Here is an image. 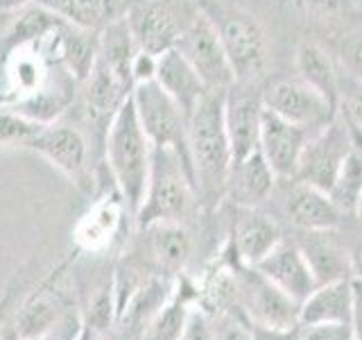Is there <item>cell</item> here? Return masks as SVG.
I'll list each match as a JSON object with an SVG mask.
<instances>
[{"mask_svg":"<svg viewBox=\"0 0 362 340\" xmlns=\"http://www.w3.org/2000/svg\"><path fill=\"white\" fill-rule=\"evenodd\" d=\"M0 340H23V338L18 336V332L14 327H5L3 334H0Z\"/></svg>","mask_w":362,"mask_h":340,"instance_id":"cell-42","label":"cell"},{"mask_svg":"<svg viewBox=\"0 0 362 340\" xmlns=\"http://www.w3.org/2000/svg\"><path fill=\"white\" fill-rule=\"evenodd\" d=\"M43 128V123H37L21 111L3 107L0 109V145L5 147H23L25 150L28 141Z\"/></svg>","mask_w":362,"mask_h":340,"instance_id":"cell-31","label":"cell"},{"mask_svg":"<svg viewBox=\"0 0 362 340\" xmlns=\"http://www.w3.org/2000/svg\"><path fill=\"white\" fill-rule=\"evenodd\" d=\"M263 105L288 123L305 128L310 134L320 132L339 116V109L322 98L301 79H279L263 91Z\"/></svg>","mask_w":362,"mask_h":340,"instance_id":"cell-8","label":"cell"},{"mask_svg":"<svg viewBox=\"0 0 362 340\" xmlns=\"http://www.w3.org/2000/svg\"><path fill=\"white\" fill-rule=\"evenodd\" d=\"M354 3H362V0H354Z\"/></svg>","mask_w":362,"mask_h":340,"instance_id":"cell-46","label":"cell"},{"mask_svg":"<svg viewBox=\"0 0 362 340\" xmlns=\"http://www.w3.org/2000/svg\"><path fill=\"white\" fill-rule=\"evenodd\" d=\"M156 82L177 102L179 109L184 111L186 120L192 113V109L199 105V100L209 94V89L204 86L199 75L192 71V66L175 48L158 55Z\"/></svg>","mask_w":362,"mask_h":340,"instance_id":"cell-23","label":"cell"},{"mask_svg":"<svg viewBox=\"0 0 362 340\" xmlns=\"http://www.w3.org/2000/svg\"><path fill=\"white\" fill-rule=\"evenodd\" d=\"M195 11L197 9L179 0H143V3L129 5L124 18L136 45L158 57L175 48Z\"/></svg>","mask_w":362,"mask_h":340,"instance_id":"cell-6","label":"cell"},{"mask_svg":"<svg viewBox=\"0 0 362 340\" xmlns=\"http://www.w3.org/2000/svg\"><path fill=\"white\" fill-rule=\"evenodd\" d=\"M356 218L362 222V193H360V198H358V204H356V211H354Z\"/></svg>","mask_w":362,"mask_h":340,"instance_id":"cell-45","label":"cell"},{"mask_svg":"<svg viewBox=\"0 0 362 340\" xmlns=\"http://www.w3.org/2000/svg\"><path fill=\"white\" fill-rule=\"evenodd\" d=\"M360 193H362V150L360 147H354V150L349 152V157L344 159L342 168H339L328 196L337 204L339 211L344 215H351L356 211Z\"/></svg>","mask_w":362,"mask_h":340,"instance_id":"cell-30","label":"cell"},{"mask_svg":"<svg viewBox=\"0 0 362 340\" xmlns=\"http://www.w3.org/2000/svg\"><path fill=\"white\" fill-rule=\"evenodd\" d=\"M37 3L52 9L71 26L93 34H100L109 23L122 18L129 9L127 0H37Z\"/></svg>","mask_w":362,"mask_h":340,"instance_id":"cell-26","label":"cell"},{"mask_svg":"<svg viewBox=\"0 0 362 340\" xmlns=\"http://www.w3.org/2000/svg\"><path fill=\"white\" fill-rule=\"evenodd\" d=\"M354 147L356 145L351 141L349 123H342L337 116L308 139L294 179L305 181V184H313L328 193L339 168L344 164V159Z\"/></svg>","mask_w":362,"mask_h":340,"instance_id":"cell-9","label":"cell"},{"mask_svg":"<svg viewBox=\"0 0 362 340\" xmlns=\"http://www.w3.org/2000/svg\"><path fill=\"white\" fill-rule=\"evenodd\" d=\"M269 283H274L290 300L297 304L305 302V298L317 288L313 270L305 261L297 241H283L272 252L254 266Z\"/></svg>","mask_w":362,"mask_h":340,"instance_id":"cell-14","label":"cell"},{"mask_svg":"<svg viewBox=\"0 0 362 340\" xmlns=\"http://www.w3.org/2000/svg\"><path fill=\"white\" fill-rule=\"evenodd\" d=\"M86 86V107L90 118L95 120H107L116 116V111L122 107V102L132 96V86L111 71V68L100 60H95L93 71H90L88 79L84 82Z\"/></svg>","mask_w":362,"mask_h":340,"instance_id":"cell-27","label":"cell"},{"mask_svg":"<svg viewBox=\"0 0 362 340\" xmlns=\"http://www.w3.org/2000/svg\"><path fill=\"white\" fill-rule=\"evenodd\" d=\"M292 186L283 198V213L301 232H333L339 230L344 213L337 209L326 191L299 179H290Z\"/></svg>","mask_w":362,"mask_h":340,"instance_id":"cell-15","label":"cell"},{"mask_svg":"<svg viewBox=\"0 0 362 340\" xmlns=\"http://www.w3.org/2000/svg\"><path fill=\"white\" fill-rule=\"evenodd\" d=\"M147 261L165 275H179L192 256V234L181 222H152L141 230Z\"/></svg>","mask_w":362,"mask_h":340,"instance_id":"cell-19","label":"cell"},{"mask_svg":"<svg viewBox=\"0 0 362 340\" xmlns=\"http://www.w3.org/2000/svg\"><path fill=\"white\" fill-rule=\"evenodd\" d=\"M50 64L37 45L23 43L11 45L7 62H5V77H7V105L25 100L34 94H39L48 86Z\"/></svg>","mask_w":362,"mask_h":340,"instance_id":"cell-21","label":"cell"},{"mask_svg":"<svg viewBox=\"0 0 362 340\" xmlns=\"http://www.w3.org/2000/svg\"><path fill=\"white\" fill-rule=\"evenodd\" d=\"M25 150L41 154L62 175H66L75 186L86 188L90 179L88 168V143L84 134L73 125L50 123L32 136Z\"/></svg>","mask_w":362,"mask_h":340,"instance_id":"cell-11","label":"cell"},{"mask_svg":"<svg viewBox=\"0 0 362 340\" xmlns=\"http://www.w3.org/2000/svg\"><path fill=\"white\" fill-rule=\"evenodd\" d=\"M215 21V18H213ZM235 84H252L267 68V34L263 26L245 11H229L215 21Z\"/></svg>","mask_w":362,"mask_h":340,"instance_id":"cell-7","label":"cell"},{"mask_svg":"<svg viewBox=\"0 0 362 340\" xmlns=\"http://www.w3.org/2000/svg\"><path fill=\"white\" fill-rule=\"evenodd\" d=\"M342 60L346 71L351 73V77L362 82V30H358L356 34H351L344 43L342 50Z\"/></svg>","mask_w":362,"mask_h":340,"instance_id":"cell-37","label":"cell"},{"mask_svg":"<svg viewBox=\"0 0 362 340\" xmlns=\"http://www.w3.org/2000/svg\"><path fill=\"white\" fill-rule=\"evenodd\" d=\"M310 136L313 134L305 128H299V125L288 123L286 118L272 113L269 109H263L258 147L267 159L269 168L274 170L276 179L297 177L305 143H308Z\"/></svg>","mask_w":362,"mask_h":340,"instance_id":"cell-13","label":"cell"},{"mask_svg":"<svg viewBox=\"0 0 362 340\" xmlns=\"http://www.w3.org/2000/svg\"><path fill=\"white\" fill-rule=\"evenodd\" d=\"M124 215H129V211L124 207V200L118 188L93 202L90 209L75 225V249L88 254L107 252L113 241H116V236L120 234Z\"/></svg>","mask_w":362,"mask_h":340,"instance_id":"cell-16","label":"cell"},{"mask_svg":"<svg viewBox=\"0 0 362 340\" xmlns=\"http://www.w3.org/2000/svg\"><path fill=\"white\" fill-rule=\"evenodd\" d=\"M105 150L111 177L124 200V207L134 218L145 200L147 184H150L154 147L139 120L132 96L122 102V107L109 123Z\"/></svg>","mask_w":362,"mask_h":340,"instance_id":"cell-2","label":"cell"},{"mask_svg":"<svg viewBox=\"0 0 362 340\" xmlns=\"http://www.w3.org/2000/svg\"><path fill=\"white\" fill-rule=\"evenodd\" d=\"M294 340H356L354 327L346 322H322V324H299Z\"/></svg>","mask_w":362,"mask_h":340,"instance_id":"cell-33","label":"cell"},{"mask_svg":"<svg viewBox=\"0 0 362 340\" xmlns=\"http://www.w3.org/2000/svg\"><path fill=\"white\" fill-rule=\"evenodd\" d=\"M179 340H211V329L199 313H188V322Z\"/></svg>","mask_w":362,"mask_h":340,"instance_id":"cell-38","label":"cell"},{"mask_svg":"<svg viewBox=\"0 0 362 340\" xmlns=\"http://www.w3.org/2000/svg\"><path fill=\"white\" fill-rule=\"evenodd\" d=\"M32 3H37V0H0V11H21Z\"/></svg>","mask_w":362,"mask_h":340,"instance_id":"cell-41","label":"cell"},{"mask_svg":"<svg viewBox=\"0 0 362 340\" xmlns=\"http://www.w3.org/2000/svg\"><path fill=\"white\" fill-rule=\"evenodd\" d=\"M77 249L75 254H71L66 261H62L48 277L43 279L41 286L34 290L25 304L21 306V311L16 315V324L14 329L23 340H34L41 338L45 334H50L52 329L59 324L62 313H64V283L68 277V270L75 264L77 259Z\"/></svg>","mask_w":362,"mask_h":340,"instance_id":"cell-12","label":"cell"},{"mask_svg":"<svg viewBox=\"0 0 362 340\" xmlns=\"http://www.w3.org/2000/svg\"><path fill=\"white\" fill-rule=\"evenodd\" d=\"M66 23L62 16H57L52 9H48L45 5L37 3V5H28L18 11V16L14 18V23L9 26L7 34H5V41L11 48V45H23V43H30V45H39L45 37Z\"/></svg>","mask_w":362,"mask_h":340,"instance_id":"cell-28","label":"cell"},{"mask_svg":"<svg viewBox=\"0 0 362 340\" xmlns=\"http://www.w3.org/2000/svg\"><path fill=\"white\" fill-rule=\"evenodd\" d=\"M156 68H158V57L139 48V52L134 55V62H132V82H134V86L156 79Z\"/></svg>","mask_w":362,"mask_h":340,"instance_id":"cell-36","label":"cell"},{"mask_svg":"<svg viewBox=\"0 0 362 340\" xmlns=\"http://www.w3.org/2000/svg\"><path fill=\"white\" fill-rule=\"evenodd\" d=\"M224 94L209 91L188 116V152L197 202L215 209L226 196L233 166L231 143L224 125Z\"/></svg>","mask_w":362,"mask_h":340,"instance_id":"cell-1","label":"cell"},{"mask_svg":"<svg viewBox=\"0 0 362 340\" xmlns=\"http://www.w3.org/2000/svg\"><path fill=\"white\" fill-rule=\"evenodd\" d=\"M294 68L303 84L315 89L322 98L339 109V73L324 45L301 41L294 52Z\"/></svg>","mask_w":362,"mask_h":340,"instance_id":"cell-25","label":"cell"},{"mask_svg":"<svg viewBox=\"0 0 362 340\" xmlns=\"http://www.w3.org/2000/svg\"><path fill=\"white\" fill-rule=\"evenodd\" d=\"M98 340H107V338H98Z\"/></svg>","mask_w":362,"mask_h":340,"instance_id":"cell-47","label":"cell"},{"mask_svg":"<svg viewBox=\"0 0 362 340\" xmlns=\"http://www.w3.org/2000/svg\"><path fill=\"white\" fill-rule=\"evenodd\" d=\"M339 105L344 107L346 123L362 132V82L354 79V86L339 91Z\"/></svg>","mask_w":362,"mask_h":340,"instance_id":"cell-35","label":"cell"},{"mask_svg":"<svg viewBox=\"0 0 362 340\" xmlns=\"http://www.w3.org/2000/svg\"><path fill=\"white\" fill-rule=\"evenodd\" d=\"M245 279L238 288L243 290L245 309L252 322L267 334H294L299 327V306L286 293L269 283L256 268L240 266Z\"/></svg>","mask_w":362,"mask_h":340,"instance_id":"cell-10","label":"cell"},{"mask_svg":"<svg viewBox=\"0 0 362 340\" xmlns=\"http://www.w3.org/2000/svg\"><path fill=\"white\" fill-rule=\"evenodd\" d=\"M188 304L184 293H173L152 320L143 327L141 340H179L188 322Z\"/></svg>","mask_w":362,"mask_h":340,"instance_id":"cell-29","label":"cell"},{"mask_svg":"<svg viewBox=\"0 0 362 340\" xmlns=\"http://www.w3.org/2000/svg\"><path fill=\"white\" fill-rule=\"evenodd\" d=\"M356 340H362V279H354V317H351Z\"/></svg>","mask_w":362,"mask_h":340,"instance_id":"cell-39","label":"cell"},{"mask_svg":"<svg viewBox=\"0 0 362 340\" xmlns=\"http://www.w3.org/2000/svg\"><path fill=\"white\" fill-rule=\"evenodd\" d=\"M333 232H303V236L297 241L301 252L308 261L313 270V277L317 286L331 283L339 279H354L349 264V252L342 241H337Z\"/></svg>","mask_w":362,"mask_h":340,"instance_id":"cell-22","label":"cell"},{"mask_svg":"<svg viewBox=\"0 0 362 340\" xmlns=\"http://www.w3.org/2000/svg\"><path fill=\"white\" fill-rule=\"evenodd\" d=\"M7 302H9V298H5V300H0V334H3V324H5V313H7Z\"/></svg>","mask_w":362,"mask_h":340,"instance_id":"cell-44","label":"cell"},{"mask_svg":"<svg viewBox=\"0 0 362 340\" xmlns=\"http://www.w3.org/2000/svg\"><path fill=\"white\" fill-rule=\"evenodd\" d=\"M90 334H93V332H90V329L82 322V327H79V332L75 334L73 340H90Z\"/></svg>","mask_w":362,"mask_h":340,"instance_id":"cell-43","label":"cell"},{"mask_svg":"<svg viewBox=\"0 0 362 340\" xmlns=\"http://www.w3.org/2000/svg\"><path fill=\"white\" fill-rule=\"evenodd\" d=\"M276 175L269 168L263 152L254 150L240 162H233L229 173V186L226 196L231 198L235 207H260L274 193Z\"/></svg>","mask_w":362,"mask_h":340,"instance_id":"cell-20","label":"cell"},{"mask_svg":"<svg viewBox=\"0 0 362 340\" xmlns=\"http://www.w3.org/2000/svg\"><path fill=\"white\" fill-rule=\"evenodd\" d=\"M195 204H199L195 184L181 159L173 150L154 147L150 184L139 213L134 215L136 227L143 230L152 222L186 225L195 211Z\"/></svg>","mask_w":362,"mask_h":340,"instance_id":"cell-3","label":"cell"},{"mask_svg":"<svg viewBox=\"0 0 362 340\" xmlns=\"http://www.w3.org/2000/svg\"><path fill=\"white\" fill-rule=\"evenodd\" d=\"M113 320H116V298H113V283L109 281L90 295L84 324L90 332H107Z\"/></svg>","mask_w":362,"mask_h":340,"instance_id":"cell-32","label":"cell"},{"mask_svg":"<svg viewBox=\"0 0 362 340\" xmlns=\"http://www.w3.org/2000/svg\"><path fill=\"white\" fill-rule=\"evenodd\" d=\"M351 317H354V279L322 283L299 306V324H351Z\"/></svg>","mask_w":362,"mask_h":340,"instance_id":"cell-24","label":"cell"},{"mask_svg":"<svg viewBox=\"0 0 362 340\" xmlns=\"http://www.w3.org/2000/svg\"><path fill=\"white\" fill-rule=\"evenodd\" d=\"M132 100L152 147L173 150L181 159V164H184L192 179V164L188 152V120L184 111L179 109L177 102L165 94L156 79L136 84L132 91Z\"/></svg>","mask_w":362,"mask_h":340,"instance_id":"cell-4","label":"cell"},{"mask_svg":"<svg viewBox=\"0 0 362 340\" xmlns=\"http://www.w3.org/2000/svg\"><path fill=\"white\" fill-rule=\"evenodd\" d=\"M231 241L238 266L254 268L283 241V236L276 220L260 211V207H235Z\"/></svg>","mask_w":362,"mask_h":340,"instance_id":"cell-17","label":"cell"},{"mask_svg":"<svg viewBox=\"0 0 362 340\" xmlns=\"http://www.w3.org/2000/svg\"><path fill=\"white\" fill-rule=\"evenodd\" d=\"M175 50L192 66L209 91H229L235 84L218 26L204 9L195 11L186 30L181 32Z\"/></svg>","mask_w":362,"mask_h":340,"instance_id":"cell-5","label":"cell"},{"mask_svg":"<svg viewBox=\"0 0 362 340\" xmlns=\"http://www.w3.org/2000/svg\"><path fill=\"white\" fill-rule=\"evenodd\" d=\"M305 16L310 18H337V16H346L351 9H354V0H294Z\"/></svg>","mask_w":362,"mask_h":340,"instance_id":"cell-34","label":"cell"},{"mask_svg":"<svg viewBox=\"0 0 362 340\" xmlns=\"http://www.w3.org/2000/svg\"><path fill=\"white\" fill-rule=\"evenodd\" d=\"M346 252H349L351 275H354V279H362V236L356 238L351 245H346Z\"/></svg>","mask_w":362,"mask_h":340,"instance_id":"cell-40","label":"cell"},{"mask_svg":"<svg viewBox=\"0 0 362 340\" xmlns=\"http://www.w3.org/2000/svg\"><path fill=\"white\" fill-rule=\"evenodd\" d=\"M263 109V96L235 89V84L224 94V125L229 134L233 162H240L258 150Z\"/></svg>","mask_w":362,"mask_h":340,"instance_id":"cell-18","label":"cell"}]
</instances>
